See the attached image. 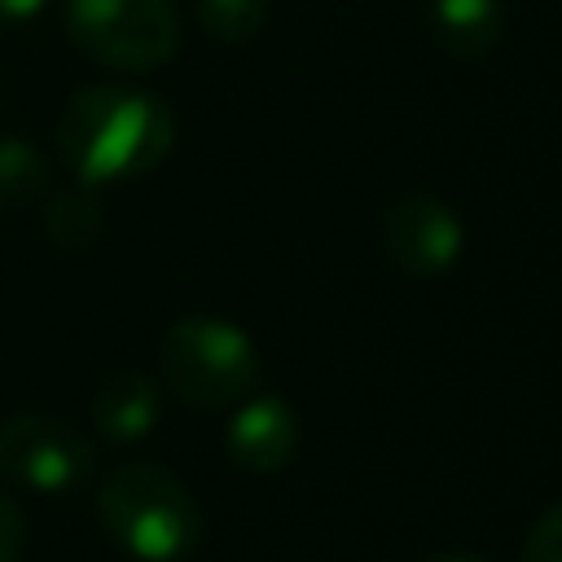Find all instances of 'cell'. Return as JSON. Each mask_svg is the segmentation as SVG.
<instances>
[{"mask_svg": "<svg viewBox=\"0 0 562 562\" xmlns=\"http://www.w3.org/2000/svg\"><path fill=\"white\" fill-rule=\"evenodd\" d=\"M522 562H562V501L549 505L522 540Z\"/></svg>", "mask_w": 562, "mask_h": 562, "instance_id": "cell-13", "label": "cell"}, {"mask_svg": "<svg viewBox=\"0 0 562 562\" xmlns=\"http://www.w3.org/2000/svg\"><path fill=\"white\" fill-rule=\"evenodd\" d=\"M158 364L167 386L193 408H224L250 395L259 378V351L233 321L180 316L167 325Z\"/></svg>", "mask_w": 562, "mask_h": 562, "instance_id": "cell-3", "label": "cell"}, {"mask_svg": "<svg viewBox=\"0 0 562 562\" xmlns=\"http://www.w3.org/2000/svg\"><path fill=\"white\" fill-rule=\"evenodd\" d=\"M44 4H48V0H0V31H4V26H22V22L40 18V13H44Z\"/></svg>", "mask_w": 562, "mask_h": 562, "instance_id": "cell-15", "label": "cell"}, {"mask_svg": "<svg viewBox=\"0 0 562 562\" xmlns=\"http://www.w3.org/2000/svg\"><path fill=\"white\" fill-rule=\"evenodd\" d=\"M294 448H299V422L281 395H255L228 422V457L250 474L281 470L294 457Z\"/></svg>", "mask_w": 562, "mask_h": 562, "instance_id": "cell-7", "label": "cell"}, {"mask_svg": "<svg viewBox=\"0 0 562 562\" xmlns=\"http://www.w3.org/2000/svg\"><path fill=\"white\" fill-rule=\"evenodd\" d=\"M92 474V443L53 413L0 417V479L31 492H70Z\"/></svg>", "mask_w": 562, "mask_h": 562, "instance_id": "cell-5", "label": "cell"}, {"mask_svg": "<svg viewBox=\"0 0 562 562\" xmlns=\"http://www.w3.org/2000/svg\"><path fill=\"white\" fill-rule=\"evenodd\" d=\"M176 140L167 101L127 83H97L66 101L57 123V154L79 184H119L154 171Z\"/></svg>", "mask_w": 562, "mask_h": 562, "instance_id": "cell-1", "label": "cell"}, {"mask_svg": "<svg viewBox=\"0 0 562 562\" xmlns=\"http://www.w3.org/2000/svg\"><path fill=\"white\" fill-rule=\"evenodd\" d=\"M272 0H198V22L220 44H246L268 22Z\"/></svg>", "mask_w": 562, "mask_h": 562, "instance_id": "cell-12", "label": "cell"}, {"mask_svg": "<svg viewBox=\"0 0 562 562\" xmlns=\"http://www.w3.org/2000/svg\"><path fill=\"white\" fill-rule=\"evenodd\" d=\"M382 246L408 277H439L461 259V215L435 193H400L382 215Z\"/></svg>", "mask_w": 562, "mask_h": 562, "instance_id": "cell-6", "label": "cell"}, {"mask_svg": "<svg viewBox=\"0 0 562 562\" xmlns=\"http://www.w3.org/2000/svg\"><path fill=\"white\" fill-rule=\"evenodd\" d=\"M53 184V167L44 149L22 136H0V206H26L44 198Z\"/></svg>", "mask_w": 562, "mask_h": 562, "instance_id": "cell-10", "label": "cell"}, {"mask_svg": "<svg viewBox=\"0 0 562 562\" xmlns=\"http://www.w3.org/2000/svg\"><path fill=\"white\" fill-rule=\"evenodd\" d=\"M501 0H430V31L448 57H487L501 44Z\"/></svg>", "mask_w": 562, "mask_h": 562, "instance_id": "cell-9", "label": "cell"}, {"mask_svg": "<svg viewBox=\"0 0 562 562\" xmlns=\"http://www.w3.org/2000/svg\"><path fill=\"white\" fill-rule=\"evenodd\" d=\"M97 522L105 536L140 562H176L202 536L193 492L162 465H119L97 492Z\"/></svg>", "mask_w": 562, "mask_h": 562, "instance_id": "cell-2", "label": "cell"}, {"mask_svg": "<svg viewBox=\"0 0 562 562\" xmlns=\"http://www.w3.org/2000/svg\"><path fill=\"white\" fill-rule=\"evenodd\" d=\"M158 382L145 369H110L92 391V426L110 443H136L158 426Z\"/></svg>", "mask_w": 562, "mask_h": 562, "instance_id": "cell-8", "label": "cell"}, {"mask_svg": "<svg viewBox=\"0 0 562 562\" xmlns=\"http://www.w3.org/2000/svg\"><path fill=\"white\" fill-rule=\"evenodd\" d=\"M22 544H26L22 509H18L13 496L0 492V562H18V558H22Z\"/></svg>", "mask_w": 562, "mask_h": 562, "instance_id": "cell-14", "label": "cell"}, {"mask_svg": "<svg viewBox=\"0 0 562 562\" xmlns=\"http://www.w3.org/2000/svg\"><path fill=\"white\" fill-rule=\"evenodd\" d=\"M44 224H48V237H53L57 246L79 250V246H88V241L101 237L105 211H101L97 193H92L88 184H79V189H61V193L48 198V206H44Z\"/></svg>", "mask_w": 562, "mask_h": 562, "instance_id": "cell-11", "label": "cell"}, {"mask_svg": "<svg viewBox=\"0 0 562 562\" xmlns=\"http://www.w3.org/2000/svg\"><path fill=\"white\" fill-rule=\"evenodd\" d=\"M417 562H487V558H479V553H426Z\"/></svg>", "mask_w": 562, "mask_h": 562, "instance_id": "cell-16", "label": "cell"}, {"mask_svg": "<svg viewBox=\"0 0 562 562\" xmlns=\"http://www.w3.org/2000/svg\"><path fill=\"white\" fill-rule=\"evenodd\" d=\"M66 35L97 66L145 75L171 61L180 18L171 0H66Z\"/></svg>", "mask_w": 562, "mask_h": 562, "instance_id": "cell-4", "label": "cell"}]
</instances>
